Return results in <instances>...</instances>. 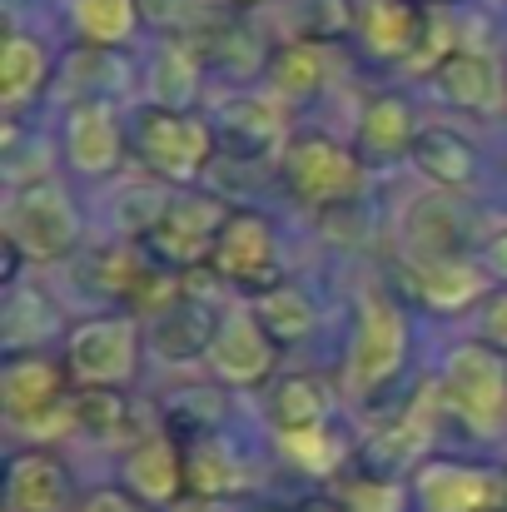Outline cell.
Listing matches in <instances>:
<instances>
[{
    "instance_id": "6da1fadb",
    "label": "cell",
    "mask_w": 507,
    "mask_h": 512,
    "mask_svg": "<svg viewBox=\"0 0 507 512\" xmlns=\"http://www.w3.org/2000/svg\"><path fill=\"white\" fill-rule=\"evenodd\" d=\"M438 398L478 433H498L507 423V363L488 343H463L443 363Z\"/></svg>"
},
{
    "instance_id": "7a4b0ae2",
    "label": "cell",
    "mask_w": 507,
    "mask_h": 512,
    "mask_svg": "<svg viewBox=\"0 0 507 512\" xmlns=\"http://www.w3.org/2000/svg\"><path fill=\"white\" fill-rule=\"evenodd\" d=\"M279 170H284L289 194L309 209H338V204L358 199V189H363V155H353L348 145H338L329 135H299L284 150Z\"/></svg>"
},
{
    "instance_id": "3957f363",
    "label": "cell",
    "mask_w": 507,
    "mask_h": 512,
    "mask_svg": "<svg viewBox=\"0 0 507 512\" xmlns=\"http://www.w3.org/2000/svg\"><path fill=\"white\" fill-rule=\"evenodd\" d=\"M65 388H70V368L50 363L40 353H10V363L0 368L5 418L15 428H30V433H50L60 423H75V398H65Z\"/></svg>"
},
{
    "instance_id": "277c9868",
    "label": "cell",
    "mask_w": 507,
    "mask_h": 512,
    "mask_svg": "<svg viewBox=\"0 0 507 512\" xmlns=\"http://www.w3.org/2000/svg\"><path fill=\"white\" fill-rule=\"evenodd\" d=\"M135 150H140V160L160 179L189 184V179H199L209 170V160H214V130L199 115H189V110L155 105L135 125Z\"/></svg>"
},
{
    "instance_id": "5b68a950",
    "label": "cell",
    "mask_w": 507,
    "mask_h": 512,
    "mask_svg": "<svg viewBox=\"0 0 507 512\" xmlns=\"http://www.w3.org/2000/svg\"><path fill=\"white\" fill-rule=\"evenodd\" d=\"M5 239L35 259V264H50V259H65L75 244H80V219H75V204L65 199L60 184L40 179V184H25L5 214Z\"/></svg>"
},
{
    "instance_id": "8992f818",
    "label": "cell",
    "mask_w": 507,
    "mask_h": 512,
    "mask_svg": "<svg viewBox=\"0 0 507 512\" xmlns=\"http://www.w3.org/2000/svg\"><path fill=\"white\" fill-rule=\"evenodd\" d=\"M408 358V319L403 309L368 289L358 299V334H353V348H348V378L358 393H378L383 383H393V373L403 368Z\"/></svg>"
},
{
    "instance_id": "52a82bcc",
    "label": "cell",
    "mask_w": 507,
    "mask_h": 512,
    "mask_svg": "<svg viewBox=\"0 0 507 512\" xmlns=\"http://www.w3.org/2000/svg\"><path fill=\"white\" fill-rule=\"evenodd\" d=\"M135 363H140V329L125 314L90 319L65 343V368L70 383L80 388H125L135 378Z\"/></svg>"
},
{
    "instance_id": "ba28073f",
    "label": "cell",
    "mask_w": 507,
    "mask_h": 512,
    "mask_svg": "<svg viewBox=\"0 0 507 512\" xmlns=\"http://www.w3.org/2000/svg\"><path fill=\"white\" fill-rule=\"evenodd\" d=\"M234 209H224L219 199L209 194H184V199H165L160 219L145 229L150 239V254H160L165 264H214V249H219V234L229 224Z\"/></svg>"
},
{
    "instance_id": "9c48e42d",
    "label": "cell",
    "mask_w": 507,
    "mask_h": 512,
    "mask_svg": "<svg viewBox=\"0 0 507 512\" xmlns=\"http://www.w3.org/2000/svg\"><path fill=\"white\" fill-rule=\"evenodd\" d=\"M413 493L423 512H503L507 508V478L493 468H468V463H448L433 458L418 468Z\"/></svg>"
},
{
    "instance_id": "30bf717a",
    "label": "cell",
    "mask_w": 507,
    "mask_h": 512,
    "mask_svg": "<svg viewBox=\"0 0 507 512\" xmlns=\"http://www.w3.org/2000/svg\"><path fill=\"white\" fill-rule=\"evenodd\" d=\"M214 269L224 279H234L239 289H259L269 279H279V249H274V224L254 209H234L219 249H214Z\"/></svg>"
},
{
    "instance_id": "8fae6325",
    "label": "cell",
    "mask_w": 507,
    "mask_h": 512,
    "mask_svg": "<svg viewBox=\"0 0 507 512\" xmlns=\"http://www.w3.org/2000/svg\"><path fill=\"white\" fill-rule=\"evenodd\" d=\"M219 314L209 299H194V294H179L169 299L165 309H155V324H150V343L155 353L169 363H189V358H204L214 353L219 343Z\"/></svg>"
},
{
    "instance_id": "7c38bea8",
    "label": "cell",
    "mask_w": 507,
    "mask_h": 512,
    "mask_svg": "<svg viewBox=\"0 0 507 512\" xmlns=\"http://www.w3.org/2000/svg\"><path fill=\"white\" fill-rule=\"evenodd\" d=\"M274 348H279V343L264 334L259 319L234 314V319H224L209 363H214V373H219L224 383H234V388H254V383H264V378L274 373Z\"/></svg>"
},
{
    "instance_id": "4fadbf2b",
    "label": "cell",
    "mask_w": 507,
    "mask_h": 512,
    "mask_svg": "<svg viewBox=\"0 0 507 512\" xmlns=\"http://www.w3.org/2000/svg\"><path fill=\"white\" fill-rule=\"evenodd\" d=\"M120 125L110 115V105L100 100H75L70 120H65V160L80 174H110L120 165Z\"/></svg>"
},
{
    "instance_id": "5bb4252c",
    "label": "cell",
    "mask_w": 507,
    "mask_h": 512,
    "mask_svg": "<svg viewBox=\"0 0 507 512\" xmlns=\"http://www.w3.org/2000/svg\"><path fill=\"white\" fill-rule=\"evenodd\" d=\"M5 503L10 512H65L70 508V473L60 458L30 448L10 458L5 473Z\"/></svg>"
},
{
    "instance_id": "9a60e30c",
    "label": "cell",
    "mask_w": 507,
    "mask_h": 512,
    "mask_svg": "<svg viewBox=\"0 0 507 512\" xmlns=\"http://www.w3.org/2000/svg\"><path fill=\"white\" fill-rule=\"evenodd\" d=\"M433 85L458 110H493L503 95L498 65L483 50H443V60L433 65Z\"/></svg>"
},
{
    "instance_id": "2e32d148",
    "label": "cell",
    "mask_w": 507,
    "mask_h": 512,
    "mask_svg": "<svg viewBox=\"0 0 507 512\" xmlns=\"http://www.w3.org/2000/svg\"><path fill=\"white\" fill-rule=\"evenodd\" d=\"M428 15L413 0H368L358 10V35L378 60H408L423 45Z\"/></svg>"
},
{
    "instance_id": "e0dca14e",
    "label": "cell",
    "mask_w": 507,
    "mask_h": 512,
    "mask_svg": "<svg viewBox=\"0 0 507 512\" xmlns=\"http://www.w3.org/2000/svg\"><path fill=\"white\" fill-rule=\"evenodd\" d=\"M418 120H413V105L403 95H373L358 115V150L363 160H398V155H413L418 145Z\"/></svg>"
},
{
    "instance_id": "ac0fdd59",
    "label": "cell",
    "mask_w": 507,
    "mask_h": 512,
    "mask_svg": "<svg viewBox=\"0 0 507 512\" xmlns=\"http://www.w3.org/2000/svg\"><path fill=\"white\" fill-rule=\"evenodd\" d=\"M125 483L135 498L165 508L184 493V453L174 448V438L160 433V438H140L125 458Z\"/></svg>"
},
{
    "instance_id": "d6986e66",
    "label": "cell",
    "mask_w": 507,
    "mask_h": 512,
    "mask_svg": "<svg viewBox=\"0 0 507 512\" xmlns=\"http://www.w3.org/2000/svg\"><path fill=\"white\" fill-rule=\"evenodd\" d=\"M219 135L234 155H264L284 135V110L269 95H229L219 105Z\"/></svg>"
},
{
    "instance_id": "ffe728a7",
    "label": "cell",
    "mask_w": 507,
    "mask_h": 512,
    "mask_svg": "<svg viewBox=\"0 0 507 512\" xmlns=\"http://www.w3.org/2000/svg\"><path fill=\"white\" fill-rule=\"evenodd\" d=\"M413 289H418V299L428 304V309H443V314H453V309H468L478 294H483V274L463 259V254H453V259H423L418 269H413Z\"/></svg>"
},
{
    "instance_id": "44dd1931",
    "label": "cell",
    "mask_w": 507,
    "mask_h": 512,
    "mask_svg": "<svg viewBox=\"0 0 507 512\" xmlns=\"http://www.w3.org/2000/svg\"><path fill=\"white\" fill-rule=\"evenodd\" d=\"M413 165H418L423 179H433L438 189H468L473 174H478V155L453 130H423L418 145H413Z\"/></svg>"
},
{
    "instance_id": "7402d4cb",
    "label": "cell",
    "mask_w": 507,
    "mask_h": 512,
    "mask_svg": "<svg viewBox=\"0 0 507 512\" xmlns=\"http://www.w3.org/2000/svg\"><path fill=\"white\" fill-rule=\"evenodd\" d=\"M269 418L279 433H304V428H324L329 418V388L314 373H289L274 383L269 398Z\"/></svg>"
},
{
    "instance_id": "603a6c76",
    "label": "cell",
    "mask_w": 507,
    "mask_h": 512,
    "mask_svg": "<svg viewBox=\"0 0 507 512\" xmlns=\"http://www.w3.org/2000/svg\"><path fill=\"white\" fill-rule=\"evenodd\" d=\"M324 80H329V55H324V45L289 40L284 50L269 55V85H274V95L304 100V95H319Z\"/></svg>"
},
{
    "instance_id": "cb8c5ba5",
    "label": "cell",
    "mask_w": 507,
    "mask_h": 512,
    "mask_svg": "<svg viewBox=\"0 0 507 512\" xmlns=\"http://www.w3.org/2000/svg\"><path fill=\"white\" fill-rule=\"evenodd\" d=\"M239 483H244V473H239L234 453L219 438H199V443L184 448V488L194 498H204V503L209 498H229Z\"/></svg>"
},
{
    "instance_id": "d4e9b609",
    "label": "cell",
    "mask_w": 507,
    "mask_h": 512,
    "mask_svg": "<svg viewBox=\"0 0 507 512\" xmlns=\"http://www.w3.org/2000/svg\"><path fill=\"white\" fill-rule=\"evenodd\" d=\"M254 319L264 324V334H269L274 343H304L309 334H314V324H319L314 299L299 294V289H289V284L264 289V294L254 299Z\"/></svg>"
},
{
    "instance_id": "484cf974",
    "label": "cell",
    "mask_w": 507,
    "mask_h": 512,
    "mask_svg": "<svg viewBox=\"0 0 507 512\" xmlns=\"http://www.w3.org/2000/svg\"><path fill=\"white\" fill-rule=\"evenodd\" d=\"M40 85H45V50L30 35L10 30L5 45H0V100H5V110L35 100Z\"/></svg>"
},
{
    "instance_id": "4316f807",
    "label": "cell",
    "mask_w": 507,
    "mask_h": 512,
    "mask_svg": "<svg viewBox=\"0 0 507 512\" xmlns=\"http://www.w3.org/2000/svg\"><path fill=\"white\" fill-rule=\"evenodd\" d=\"M279 20L289 30V40H309V45H329L353 30V5L348 0H284Z\"/></svg>"
},
{
    "instance_id": "83f0119b",
    "label": "cell",
    "mask_w": 507,
    "mask_h": 512,
    "mask_svg": "<svg viewBox=\"0 0 507 512\" xmlns=\"http://www.w3.org/2000/svg\"><path fill=\"white\" fill-rule=\"evenodd\" d=\"M219 418H224V403H219L214 388H179L165 403V433L184 448L199 443V438H214Z\"/></svg>"
},
{
    "instance_id": "f1b7e54d",
    "label": "cell",
    "mask_w": 507,
    "mask_h": 512,
    "mask_svg": "<svg viewBox=\"0 0 507 512\" xmlns=\"http://www.w3.org/2000/svg\"><path fill=\"white\" fill-rule=\"evenodd\" d=\"M70 80L80 85V100H110L130 90V60L115 55L110 45H90L80 50V60H70Z\"/></svg>"
},
{
    "instance_id": "f546056e",
    "label": "cell",
    "mask_w": 507,
    "mask_h": 512,
    "mask_svg": "<svg viewBox=\"0 0 507 512\" xmlns=\"http://www.w3.org/2000/svg\"><path fill=\"white\" fill-rule=\"evenodd\" d=\"M408 244H418L423 259H453L458 254V214L448 199H418L408 214Z\"/></svg>"
},
{
    "instance_id": "4dcf8cb0",
    "label": "cell",
    "mask_w": 507,
    "mask_h": 512,
    "mask_svg": "<svg viewBox=\"0 0 507 512\" xmlns=\"http://www.w3.org/2000/svg\"><path fill=\"white\" fill-rule=\"evenodd\" d=\"M75 428L100 438V443H115L130 433V398L120 388H80L75 393Z\"/></svg>"
},
{
    "instance_id": "1f68e13d",
    "label": "cell",
    "mask_w": 507,
    "mask_h": 512,
    "mask_svg": "<svg viewBox=\"0 0 507 512\" xmlns=\"http://www.w3.org/2000/svg\"><path fill=\"white\" fill-rule=\"evenodd\" d=\"M135 20H140L135 0H75V25H80V35L90 45H110L115 50L120 40H130Z\"/></svg>"
},
{
    "instance_id": "d6a6232c",
    "label": "cell",
    "mask_w": 507,
    "mask_h": 512,
    "mask_svg": "<svg viewBox=\"0 0 507 512\" xmlns=\"http://www.w3.org/2000/svg\"><path fill=\"white\" fill-rule=\"evenodd\" d=\"M279 453L299 468V473H334L338 458H343V443H338L329 428H304V433H279Z\"/></svg>"
},
{
    "instance_id": "836d02e7",
    "label": "cell",
    "mask_w": 507,
    "mask_h": 512,
    "mask_svg": "<svg viewBox=\"0 0 507 512\" xmlns=\"http://www.w3.org/2000/svg\"><path fill=\"white\" fill-rule=\"evenodd\" d=\"M194 80H199L194 50L165 45V55H160V65H155V95H160V105H165V110H184V105L194 100V90H199Z\"/></svg>"
},
{
    "instance_id": "e575fe53",
    "label": "cell",
    "mask_w": 507,
    "mask_h": 512,
    "mask_svg": "<svg viewBox=\"0 0 507 512\" xmlns=\"http://www.w3.org/2000/svg\"><path fill=\"white\" fill-rule=\"evenodd\" d=\"M343 512H403V488L388 478H358L343 493Z\"/></svg>"
},
{
    "instance_id": "d590c367",
    "label": "cell",
    "mask_w": 507,
    "mask_h": 512,
    "mask_svg": "<svg viewBox=\"0 0 507 512\" xmlns=\"http://www.w3.org/2000/svg\"><path fill=\"white\" fill-rule=\"evenodd\" d=\"M135 5L150 25H184L194 15V0H135Z\"/></svg>"
},
{
    "instance_id": "8d00e7d4",
    "label": "cell",
    "mask_w": 507,
    "mask_h": 512,
    "mask_svg": "<svg viewBox=\"0 0 507 512\" xmlns=\"http://www.w3.org/2000/svg\"><path fill=\"white\" fill-rule=\"evenodd\" d=\"M483 339H488V348L507 353V294H498V299L488 304V314H483Z\"/></svg>"
},
{
    "instance_id": "74e56055",
    "label": "cell",
    "mask_w": 507,
    "mask_h": 512,
    "mask_svg": "<svg viewBox=\"0 0 507 512\" xmlns=\"http://www.w3.org/2000/svg\"><path fill=\"white\" fill-rule=\"evenodd\" d=\"M80 512H140V508H135V498L120 493V488H95V493L80 503Z\"/></svg>"
},
{
    "instance_id": "f35d334b",
    "label": "cell",
    "mask_w": 507,
    "mask_h": 512,
    "mask_svg": "<svg viewBox=\"0 0 507 512\" xmlns=\"http://www.w3.org/2000/svg\"><path fill=\"white\" fill-rule=\"evenodd\" d=\"M483 264H488L498 279H507V229L488 234V244H483Z\"/></svg>"
},
{
    "instance_id": "ab89813d",
    "label": "cell",
    "mask_w": 507,
    "mask_h": 512,
    "mask_svg": "<svg viewBox=\"0 0 507 512\" xmlns=\"http://www.w3.org/2000/svg\"><path fill=\"white\" fill-rule=\"evenodd\" d=\"M224 5H234V10H254V5H269V0H224Z\"/></svg>"
}]
</instances>
